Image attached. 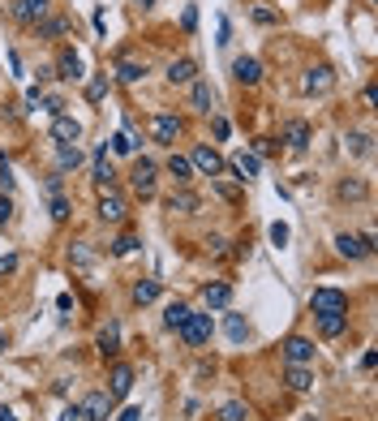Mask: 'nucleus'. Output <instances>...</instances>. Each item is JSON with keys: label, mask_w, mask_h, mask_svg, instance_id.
I'll return each instance as SVG.
<instances>
[{"label": "nucleus", "mask_w": 378, "mask_h": 421, "mask_svg": "<svg viewBox=\"0 0 378 421\" xmlns=\"http://www.w3.org/2000/svg\"><path fill=\"white\" fill-rule=\"evenodd\" d=\"M129 391H134V370H129V365H112V374H108V395H112V404L125 400Z\"/></svg>", "instance_id": "nucleus-9"}, {"label": "nucleus", "mask_w": 378, "mask_h": 421, "mask_svg": "<svg viewBox=\"0 0 378 421\" xmlns=\"http://www.w3.org/2000/svg\"><path fill=\"white\" fill-rule=\"evenodd\" d=\"M52 138H56V146H78V138H82V125L73 116H52Z\"/></svg>", "instance_id": "nucleus-8"}, {"label": "nucleus", "mask_w": 378, "mask_h": 421, "mask_svg": "<svg viewBox=\"0 0 378 421\" xmlns=\"http://www.w3.org/2000/svg\"><path fill=\"white\" fill-rule=\"evenodd\" d=\"M0 421H17V417H13V408H5V404H0Z\"/></svg>", "instance_id": "nucleus-50"}, {"label": "nucleus", "mask_w": 378, "mask_h": 421, "mask_svg": "<svg viewBox=\"0 0 378 421\" xmlns=\"http://www.w3.org/2000/svg\"><path fill=\"white\" fill-rule=\"evenodd\" d=\"M271 241L284 245V241H288V224H271Z\"/></svg>", "instance_id": "nucleus-43"}, {"label": "nucleus", "mask_w": 378, "mask_h": 421, "mask_svg": "<svg viewBox=\"0 0 378 421\" xmlns=\"http://www.w3.org/2000/svg\"><path fill=\"white\" fill-rule=\"evenodd\" d=\"M211 314H194L189 310V318H185V323H181V340L189 344V349H203V344L211 340Z\"/></svg>", "instance_id": "nucleus-1"}, {"label": "nucleus", "mask_w": 378, "mask_h": 421, "mask_svg": "<svg viewBox=\"0 0 378 421\" xmlns=\"http://www.w3.org/2000/svg\"><path fill=\"white\" fill-rule=\"evenodd\" d=\"M56 73H61V78H82V56L73 52V47H61V56H56Z\"/></svg>", "instance_id": "nucleus-17"}, {"label": "nucleus", "mask_w": 378, "mask_h": 421, "mask_svg": "<svg viewBox=\"0 0 378 421\" xmlns=\"http://www.w3.org/2000/svg\"><path fill=\"white\" fill-rule=\"evenodd\" d=\"M352 155H370V134H352Z\"/></svg>", "instance_id": "nucleus-38"}, {"label": "nucleus", "mask_w": 378, "mask_h": 421, "mask_svg": "<svg viewBox=\"0 0 378 421\" xmlns=\"http://www.w3.org/2000/svg\"><path fill=\"white\" fill-rule=\"evenodd\" d=\"M73 262H78L82 271L90 267V250H86V245H73Z\"/></svg>", "instance_id": "nucleus-41"}, {"label": "nucleus", "mask_w": 378, "mask_h": 421, "mask_svg": "<svg viewBox=\"0 0 378 421\" xmlns=\"http://www.w3.org/2000/svg\"><path fill=\"white\" fill-rule=\"evenodd\" d=\"M301 421H318V417H301Z\"/></svg>", "instance_id": "nucleus-53"}, {"label": "nucleus", "mask_w": 378, "mask_h": 421, "mask_svg": "<svg viewBox=\"0 0 378 421\" xmlns=\"http://www.w3.org/2000/svg\"><path fill=\"white\" fill-rule=\"evenodd\" d=\"M223 331H228V340H233V344L249 340V323H245L241 314H228V323H223Z\"/></svg>", "instance_id": "nucleus-31"}, {"label": "nucleus", "mask_w": 378, "mask_h": 421, "mask_svg": "<svg viewBox=\"0 0 378 421\" xmlns=\"http://www.w3.org/2000/svg\"><path fill=\"white\" fill-rule=\"evenodd\" d=\"M336 198H340V202H365V198H370V185L357 181V177H348V181L336 185Z\"/></svg>", "instance_id": "nucleus-15"}, {"label": "nucleus", "mask_w": 378, "mask_h": 421, "mask_svg": "<svg viewBox=\"0 0 378 421\" xmlns=\"http://www.w3.org/2000/svg\"><path fill=\"white\" fill-rule=\"evenodd\" d=\"M194 73H198V65H194L189 56H181V61L168 65V82H172V86H185V82H194Z\"/></svg>", "instance_id": "nucleus-19"}, {"label": "nucleus", "mask_w": 378, "mask_h": 421, "mask_svg": "<svg viewBox=\"0 0 378 421\" xmlns=\"http://www.w3.org/2000/svg\"><path fill=\"white\" fill-rule=\"evenodd\" d=\"M310 305H314V314H348V296L340 288H314Z\"/></svg>", "instance_id": "nucleus-3"}, {"label": "nucleus", "mask_w": 378, "mask_h": 421, "mask_svg": "<svg viewBox=\"0 0 378 421\" xmlns=\"http://www.w3.org/2000/svg\"><path fill=\"white\" fill-rule=\"evenodd\" d=\"M134 146H138V142H134L129 134H116V138H112V151H116V155H134Z\"/></svg>", "instance_id": "nucleus-36"}, {"label": "nucleus", "mask_w": 378, "mask_h": 421, "mask_svg": "<svg viewBox=\"0 0 378 421\" xmlns=\"http://www.w3.org/2000/svg\"><path fill=\"white\" fill-rule=\"evenodd\" d=\"M284 383H288L292 391H310V387H314V370H310V365H288V370H284Z\"/></svg>", "instance_id": "nucleus-18"}, {"label": "nucleus", "mask_w": 378, "mask_h": 421, "mask_svg": "<svg viewBox=\"0 0 378 421\" xmlns=\"http://www.w3.org/2000/svg\"><path fill=\"white\" fill-rule=\"evenodd\" d=\"M155 164H150V159H138L134 164V172H129V181H134V189L142 193V198H150V193H155Z\"/></svg>", "instance_id": "nucleus-11"}, {"label": "nucleus", "mask_w": 378, "mask_h": 421, "mask_svg": "<svg viewBox=\"0 0 378 421\" xmlns=\"http://www.w3.org/2000/svg\"><path fill=\"white\" fill-rule=\"evenodd\" d=\"M168 211H176V215H194V211H198V193H189V189L172 193V198H168Z\"/></svg>", "instance_id": "nucleus-26"}, {"label": "nucleus", "mask_w": 378, "mask_h": 421, "mask_svg": "<svg viewBox=\"0 0 378 421\" xmlns=\"http://www.w3.org/2000/svg\"><path fill=\"white\" fill-rule=\"evenodd\" d=\"M336 250H340L344 258H365V254H370L365 245H361V237H352V232H340V237H336Z\"/></svg>", "instance_id": "nucleus-23"}, {"label": "nucleus", "mask_w": 378, "mask_h": 421, "mask_svg": "<svg viewBox=\"0 0 378 421\" xmlns=\"http://www.w3.org/2000/svg\"><path fill=\"white\" fill-rule=\"evenodd\" d=\"M9 215H13V202H9V198H0V228L9 224Z\"/></svg>", "instance_id": "nucleus-44"}, {"label": "nucleus", "mask_w": 378, "mask_h": 421, "mask_svg": "<svg viewBox=\"0 0 378 421\" xmlns=\"http://www.w3.org/2000/svg\"><path fill=\"white\" fill-rule=\"evenodd\" d=\"M0 185H5V189H13V172H9V164L0 168Z\"/></svg>", "instance_id": "nucleus-49"}, {"label": "nucleus", "mask_w": 378, "mask_h": 421, "mask_svg": "<svg viewBox=\"0 0 378 421\" xmlns=\"http://www.w3.org/2000/svg\"><path fill=\"white\" fill-rule=\"evenodd\" d=\"M112 164H108V146H99V151H95V185L99 189H112Z\"/></svg>", "instance_id": "nucleus-20"}, {"label": "nucleus", "mask_w": 378, "mask_h": 421, "mask_svg": "<svg viewBox=\"0 0 378 421\" xmlns=\"http://www.w3.org/2000/svg\"><path fill=\"white\" fill-rule=\"evenodd\" d=\"M134 250H138V237H120V241L112 245V254H120V258H125V254H134Z\"/></svg>", "instance_id": "nucleus-37"}, {"label": "nucleus", "mask_w": 378, "mask_h": 421, "mask_svg": "<svg viewBox=\"0 0 378 421\" xmlns=\"http://www.w3.org/2000/svg\"><path fill=\"white\" fill-rule=\"evenodd\" d=\"M284 357H288V365H310L314 361V344L306 335H288L284 340Z\"/></svg>", "instance_id": "nucleus-10"}, {"label": "nucleus", "mask_w": 378, "mask_h": 421, "mask_svg": "<svg viewBox=\"0 0 378 421\" xmlns=\"http://www.w3.org/2000/svg\"><path fill=\"white\" fill-rule=\"evenodd\" d=\"M159 296V280H138L134 284V305H150Z\"/></svg>", "instance_id": "nucleus-29"}, {"label": "nucleus", "mask_w": 378, "mask_h": 421, "mask_svg": "<svg viewBox=\"0 0 378 421\" xmlns=\"http://www.w3.org/2000/svg\"><path fill=\"white\" fill-rule=\"evenodd\" d=\"M189 99H194V112L211 116V82H198V78H194V90H189Z\"/></svg>", "instance_id": "nucleus-27"}, {"label": "nucleus", "mask_w": 378, "mask_h": 421, "mask_svg": "<svg viewBox=\"0 0 378 421\" xmlns=\"http://www.w3.org/2000/svg\"><path fill=\"white\" fill-rule=\"evenodd\" d=\"M99 353H104V357H116L120 353V327L116 323H108L104 331H99Z\"/></svg>", "instance_id": "nucleus-24"}, {"label": "nucleus", "mask_w": 378, "mask_h": 421, "mask_svg": "<svg viewBox=\"0 0 378 421\" xmlns=\"http://www.w3.org/2000/svg\"><path fill=\"white\" fill-rule=\"evenodd\" d=\"M52 219H69V202L61 193H52Z\"/></svg>", "instance_id": "nucleus-39"}, {"label": "nucleus", "mask_w": 378, "mask_h": 421, "mask_svg": "<svg viewBox=\"0 0 378 421\" xmlns=\"http://www.w3.org/2000/svg\"><path fill=\"white\" fill-rule=\"evenodd\" d=\"M318 331H322L326 340L344 335V331H348V314H318Z\"/></svg>", "instance_id": "nucleus-22"}, {"label": "nucleus", "mask_w": 378, "mask_h": 421, "mask_svg": "<svg viewBox=\"0 0 378 421\" xmlns=\"http://www.w3.org/2000/svg\"><path fill=\"white\" fill-rule=\"evenodd\" d=\"M189 318V305H181V301H172L168 310H164V323H168V331H181V323Z\"/></svg>", "instance_id": "nucleus-30"}, {"label": "nucleus", "mask_w": 378, "mask_h": 421, "mask_svg": "<svg viewBox=\"0 0 378 421\" xmlns=\"http://www.w3.org/2000/svg\"><path fill=\"white\" fill-rule=\"evenodd\" d=\"M181 116H172V112H159L155 120H150V134H155V142H164V146H176V138H181Z\"/></svg>", "instance_id": "nucleus-5"}, {"label": "nucleus", "mask_w": 378, "mask_h": 421, "mask_svg": "<svg viewBox=\"0 0 378 421\" xmlns=\"http://www.w3.org/2000/svg\"><path fill=\"white\" fill-rule=\"evenodd\" d=\"M125 198L116 193V189H99V219H104V224H120L125 219Z\"/></svg>", "instance_id": "nucleus-6"}, {"label": "nucleus", "mask_w": 378, "mask_h": 421, "mask_svg": "<svg viewBox=\"0 0 378 421\" xmlns=\"http://www.w3.org/2000/svg\"><path fill=\"white\" fill-rule=\"evenodd\" d=\"M168 172L176 177V185H189V181H194V164H189L185 155H172V159H168Z\"/></svg>", "instance_id": "nucleus-28"}, {"label": "nucleus", "mask_w": 378, "mask_h": 421, "mask_svg": "<svg viewBox=\"0 0 378 421\" xmlns=\"http://www.w3.org/2000/svg\"><path fill=\"white\" fill-rule=\"evenodd\" d=\"M219 421H249V404L245 400H228L219 408Z\"/></svg>", "instance_id": "nucleus-32"}, {"label": "nucleus", "mask_w": 378, "mask_h": 421, "mask_svg": "<svg viewBox=\"0 0 378 421\" xmlns=\"http://www.w3.org/2000/svg\"><path fill=\"white\" fill-rule=\"evenodd\" d=\"M26 104H31V108H39V104H43V95H39V86H31V90H26Z\"/></svg>", "instance_id": "nucleus-47"}, {"label": "nucleus", "mask_w": 378, "mask_h": 421, "mask_svg": "<svg viewBox=\"0 0 378 421\" xmlns=\"http://www.w3.org/2000/svg\"><path fill=\"white\" fill-rule=\"evenodd\" d=\"M0 353H5V327H0Z\"/></svg>", "instance_id": "nucleus-51"}, {"label": "nucleus", "mask_w": 378, "mask_h": 421, "mask_svg": "<svg viewBox=\"0 0 378 421\" xmlns=\"http://www.w3.org/2000/svg\"><path fill=\"white\" fill-rule=\"evenodd\" d=\"M56 421H82V413H78V404H73V408H65V413H61Z\"/></svg>", "instance_id": "nucleus-48"}, {"label": "nucleus", "mask_w": 378, "mask_h": 421, "mask_svg": "<svg viewBox=\"0 0 378 421\" xmlns=\"http://www.w3.org/2000/svg\"><path fill=\"white\" fill-rule=\"evenodd\" d=\"M228 172H233L237 181H249V177H258V172H262V159L254 151H237L233 164H228Z\"/></svg>", "instance_id": "nucleus-12"}, {"label": "nucleus", "mask_w": 378, "mask_h": 421, "mask_svg": "<svg viewBox=\"0 0 378 421\" xmlns=\"http://www.w3.org/2000/svg\"><path fill=\"white\" fill-rule=\"evenodd\" d=\"M301 90L306 95H331L336 90V69L331 65H314L306 78H301Z\"/></svg>", "instance_id": "nucleus-2"}, {"label": "nucleus", "mask_w": 378, "mask_h": 421, "mask_svg": "<svg viewBox=\"0 0 378 421\" xmlns=\"http://www.w3.org/2000/svg\"><path fill=\"white\" fill-rule=\"evenodd\" d=\"M116 78H120V82H142V78H146V65L120 56V61H116Z\"/></svg>", "instance_id": "nucleus-25"}, {"label": "nucleus", "mask_w": 378, "mask_h": 421, "mask_svg": "<svg viewBox=\"0 0 378 421\" xmlns=\"http://www.w3.org/2000/svg\"><path fill=\"white\" fill-rule=\"evenodd\" d=\"M65 31H69L65 17H47V22H39V39H56V35H65Z\"/></svg>", "instance_id": "nucleus-34"}, {"label": "nucleus", "mask_w": 378, "mask_h": 421, "mask_svg": "<svg viewBox=\"0 0 378 421\" xmlns=\"http://www.w3.org/2000/svg\"><path fill=\"white\" fill-rule=\"evenodd\" d=\"M284 142L292 146V151H306V146H310V125H306V120H288V125H284Z\"/></svg>", "instance_id": "nucleus-16"}, {"label": "nucleus", "mask_w": 378, "mask_h": 421, "mask_svg": "<svg viewBox=\"0 0 378 421\" xmlns=\"http://www.w3.org/2000/svg\"><path fill=\"white\" fill-rule=\"evenodd\" d=\"M56 164H61V172L78 168L82 164V151H78V146H56Z\"/></svg>", "instance_id": "nucleus-33"}, {"label": "nucleus", "mask_w": 378, "mask_h": 421, "mask_svg": "<svg viewBox=\"0 0 378 421\" xmlns=\"http://www.w3.org/2000/svg\"><path fill=\"white\" fill-rule=\"evenodd\" d=\"M138 5H155V0H138Z\"/></svg>", "instance_id": "nucleus-52"}, {"label": "nucleus", "mask_w": 378, "mask_h": 421, "mask_svg": "<svg viewBox=\"0 0 378 421\" xmlns=\"http://www.w3.org/2000/svg\"><path fill=\"white\" fill-rule=\"evenodd\" d=\"M203 301H207L211 310H228L233 288H228V284H207V288H203Z\"/></svg>", "instance_id": "nucleus-21"}, {"label": "nucleus", "mask_w": 378, "mask_h": 421, "mask_svg": "<svg viewBox=\"0 0 378 421\" xmlns=\"http://www.w3.org/2000/svg\"><path fill=\"white\" fill-rule=\"evenodd\" d=\"M233 73H237V82H245V86H258L262 82V65L254 56H237L233 61Z\"/></svg>", "instance_id": "nucleus-14"}, {"label": "nucleus", "mask_w": 378, "mask_h": 421, "mask_svg": "<svg viewBox=\"0 0 378 421\" xmlns=\"http://www.w3.org/2000/svg\"><path fill=\"white\" fill-rule=\"evenodd\" d=\"M78 413H82V421H108L112 417V395L108 391H90L78 404Z\"/></svg>", "instance_id": "nucleus-4"}, {"label": "nucleus", "mask_w": 378, "mask_h": 421, "mask_svg": "<svg viewBox=\"0 0 378 421\" xmlns=\"http://www.w3.org/2000/svg\"><path fill=\"white\" fill-rule=\"evenodd\" d=\"M189 164H194V172H203V177H223V172H228V164H223L211 146H198Z\"/></svg>", "instance_id": "nucleus-7"}, {"label": "nucleus", "mask_w": 378, "mask_h": 421, "mask_svg": "<svg viewBox=\"0 0 378 421\" xmlns=\"http://www.w3.org/2000/svg\"><path fill=\"white\" fill-rule=\"evenodd\" d=\"M116 421H142V408H138V404H129V408H125Z\"/></svg>", "instance_id": "nucleus-46"}, {"label": "nucleus", "mask_w": 378, "mask_h": 421, "mask_svg": "<svg viewBox=\"0 0 378 421\" xmlns=\"http://www.w3.org/2000/svg\"><path fill=\"white\" fill-rule=\"evenodd\" d=\"M254 22H258V26H275V13L258 5V9H254Z\"/></svg>", "instance_id": "nucleus-42"}, {"label": "nucleus", "mask_w": 378, "mask_h": 421, "mask_svg": "<svg viewBox=\"0 0 378 421\" xmlns=\"http://www.w3.org/2000/svg\"><path fill=\"white\" fill-rule=\"evenodd\" d=\"M17 271V254H0V276H13Z\"/></svg>", "instance_id": "nucleus-40"}, {"label": "nucleus", "mask_w": 378, "mask_h": 421, "mask_svg": "<svg viewBox=\"0 0 378 421\" xmlns=\"http://www.w3.org/2000/svg\"><path fill=\"white\" fill-rule=\"evenodd\" d=\"M104 95H108V73H104V78H95V82L86 86V99H90V104H99Z\"/></svg>", "instance_id": "nucleus-35"}, {"label": "nucleus", "mask_w": 378, "mask_h": 421, "mask_svg": "<svg viewBox=\"0 0 378 421\" xmlns=\"http://www.w3.org/2000/svg\"><path fill=\"white\" fill-rule=\"evenodd\" d=\"M181 26H185V31H194V26H198V9H194V5L185 9V17H181Z\"/></svg>", "instance_id": "nucleus-45"}, {"label": "nucleus", "mask_w": 378, "mask_h": 421, "mask_svg": "<svg viewBox=\"0 0 378 421\" xmlns=\"http://www.w3.org/2000/svg\"><path fill=\"white\" fill-rule=\"evenodd\" d=\"M13 17L22 22V26H39V22L47 17V0H17V5H13Z\"/></svg>", "instance_id": "nucleus-13"}]
</instances>
